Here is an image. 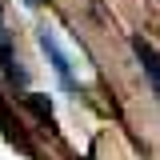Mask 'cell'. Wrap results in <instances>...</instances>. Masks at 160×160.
<instances>
[{"mask_svg": "<svg viewBox=\"0 0 160 160\" xmlns=\"http://www.w3.org/2000/svg\"><path fill=\"white\" fill-rule=\"evenodd\" d=\"M132 52H136V60H140V68H144V76L152 80V88H156V96H160V52L152 48V44H144V40H132Z\"/></svg>", "mask_w": 160, "mask_h": 160, "instance_id": "cell-3", "label": "cell"}, {"mask_svg": "<svg viewBox=\"0 0 160 160\" xmlns=\"http://www.w3.org/2000/svg\"><path fill=\"white\" fill-rule=\"evenodd\" d=\"M36 44H40V52L48 56V64H52V72H56V80H60V88H64V92H80V80H76V72H72V60H68V52L60 48L56 32L40 28V32H36Z\"/></svg>", "mask_w": 160, "mask_h": 160, "instance_id": "cell-1", "label": "cell"}, {"mask_svg": "<svg viewBox=\"0 0 160 160\" xmlns=\"http://www.w3.org/2000/svg\"><path fill=\"white\" fill-rule=\"evenodd\" d=\"M0 68H4L8 84H16V88H28V72L20 68L16 52H12V40H8V32H4V28H0Z\"/></svg>", "mask_w": 160, "mask_h": 160, "instance_id": "cell-2", "label": "cell"}, {"mask_svg": "<svg viewBox=\"0 0 160 160\" xmlns=\"http://www.w3.org/2000/svg\"><path fill=\"white\" fill-rule=\"evenodd\" d=\"M24 4H32V8H40V4H44V0H24Z\"/></svg>", "mask_w": 160, "mask_h": 160, "instance_id": "cell-4", "label": "cell"}]
</instances>
